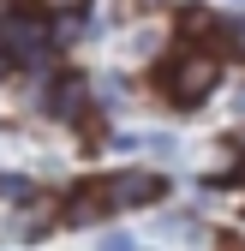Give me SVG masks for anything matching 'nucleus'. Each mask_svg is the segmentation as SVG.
Masks as SVG:
<instances>
[{"instance_id": "nucleus-8", "label": "nucleus", "mask_w": 245, "mask_h": 251, "mask_svg": "<svg viewBox=\"0 0 245 251\" xmlns=\"http://www.w3.org/2000/svg\"><path fill=\"white\" fill-rule=\"evenodd\" d=\"M233 185H245V162H239V168H233Z\"/></svg>"}, {"instance_id": "nucleus-4", "label": "nucleus", "mask_w": 245, "mask_h": 251, "mask_svg": "<svg viewBox=\"0 0 245 251\" xmlns=\"http://www.w3.org/2000/svg\"><path fill=\"white\" fill-rule=\"evenodd\" d=\"M179 42H186V48H221V42H227V18L203 12V6L179 12Z\"/></svg>"}, {"instance_id": "nucleus-9", "label": "nucleus", "mask_w": 245, "mask_h": 251, "mask_svg": "<svg viewBox=\"0 0 245 251\" xmlns=\"http://www.w3.org/2000/svg\"><path fill=\"white\" fill-rule=\"evenodd\" d=\"M233 138H239V144H245V126H239V132H233Z\"/></svg>"}, {"instance_id": "nucleus-10", "label": "nucleus", "mask_w": 245, "mask_h": 251, "mask_svg": "<svg viewBox=\"0 0 245 251\" xmlns=\"http://www.w3.org/2000/svg\"><path fill=\"white\" fill-rule=\"evenodd\" d=\"M60 6H78V0H60Z\"/></svg>"}, {"instance_id": "nucleus-2", "label": "nucleus", "mask_w": 245, "mask_h": 251, "mask_svg": "<svg viewBox=\"0 0 245 251\" xmlns=\"http://www.w3.org/2000/svg\"><path fill=\"white\" fill-rule=\"evenodd\" d=\"M114 215V198H108V179H84L66 192V203H60V222L66 227H96Z\"/></svg>"}, {"instance_id": "nucleus-5", "label": "nucleus", "mask_w": 245, "mask_h": 251, "mask_svg": "<svg viewBox=\"0 0 245 251\" xmlns=\"http://www.w3.org/2000/svg\"><path fill=\"white\" fill-rule=\"evenodd\" d=\"M48 108H54V120H84V108H90L84 78H54L48 84Z\"/></svg>"}, {"instance_id": "nucleus-6", "label": "nucleus", "mask_w": 245, "mask_h": 251, "mask_svg": "<svg viewBox=\"0 0 245 251\" xmlns=\"http://www.w3.org/2000/svg\"><path fill=\"white\" fill-rule=\"evenodd\" d=\"M96 251H138V239H132L126 227H114V233H102V239H96Z\"/></svg>"}, {"instance_id": "nucleus-1", "label": "nucleus", "mask_w": 245, "mask_h": 251, "mask_svg": "<svg viewBox=\"0 0 245 251\" xmlns=\"http://www.w3.org/2000/svg\"><path fill=\"white\" fill-rule=\"evenodd\" d=\"M156 84H162V96H168L173 108H197V102H209V90L221 84V48H186V42H179V54L162 60Z\"/></svg>"}, {"instance_id": "nucleus-7", "label": "nucleus", "mask_w": 245, "mask_h": 251, "mask_svg": "<svg viewBox=\"0 0 245 251\" xmlns=\"http://www.w3.org/2000/svg\"><path fill=\"white\" fill-rule=\"evenodd\" d=\"M227 36H233V42L245 48V12H239V18H227Z\"/></svg>"}, {"instance_id": "nucleus-3", "label": "nucleus", "mask_w": 245, "mask_h": 251, "mask_svg": "<svg viewBox=\"0 0 245 251\" xmlns=\"http://www.w3.org/2000/svg\"><path fill=\"white\" fill-rule=\"evenodd\" d=\"M168 192L162 174H144V168H126V174H108V198H114V215L120 209H144Z\"/></svg>"}]
</instances>
